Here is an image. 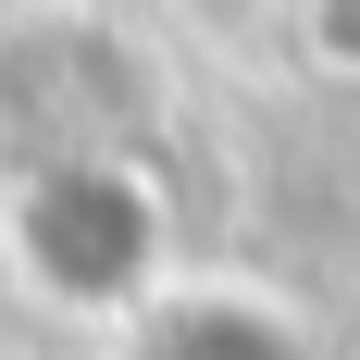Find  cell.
Returning a JSON list of instances; mask_svg holds the SVG:
<instances>
[{"label": "cell", "instance_id": "cell-1", "mask_svg": "<svg viewBox=\"0 0 360 360\" xmlns=\"http://www.w3.org/2000/svg\"><path fill=\"white\" fill-rule=\"evenodd\" d=\"M0 249L50 311H124L162 274V199L112 162H37L0 186Z\"/></svg>", "mask_w": 360, "mask_h": 360}]
</instances>
